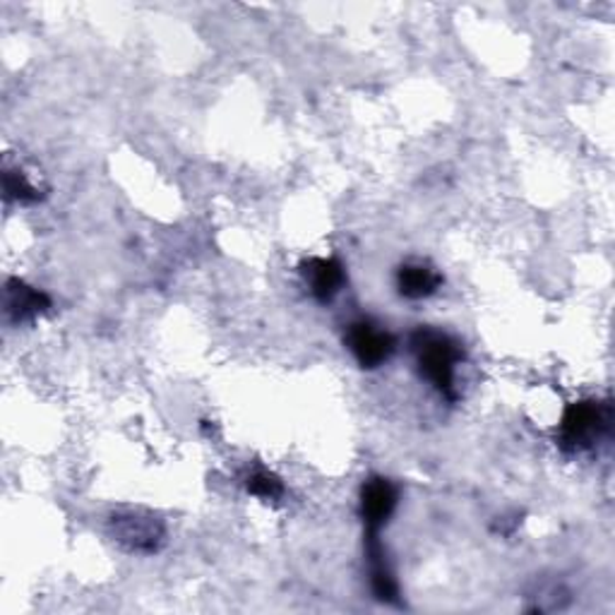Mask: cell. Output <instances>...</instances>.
I'll use <instances>...</instances> for the list:
<instances>
[{"mask_svg":"<svg viewBox=\"0 0 615 615\" xmlns=\"http://www.w3.org/2000/svg\"><path fill=\"white\" fill-rule=\"evenodd\" d=\"M411 351L418 363V371L433 385L444 399H457V365L462 363V347L457 339L430 327H418L411 334Z\"/></svg>","mask_w":615,"mask_h":615,"instance_id":"cell-1","label":"cell"},{"mask_svg":"<svg viewBox=\"0 0 615 615\" xmlns=\"http://www.w3.org/2000/svg\"><path fill=\"white\" fill-rule=\"evenodd\" d=\"M611 426V407L596 399L574 402L562 411L558 424V444L565 452H582L594 448L596 440Z\"/></svg>","mask_w":615,"mask_h":615,"instance_id":"cell-2","label":"cell"},{"mask_svg":"<svg viewBox=\"0 0 615 615\" xmlns=\"http://www.w3.org/2000/svg\"><path fill=\"white\" fill-rule=\"evenodd\" d=\"M111 534L130 553L152 556L164 546L166 529L160 517L142 513V509H128L111 517Z\"/></svg>","mask_w":615,"mask_h":615,"instance_id":"cell-3","label":"cell"},{"mask_svg":"<svg viewBox=\"0 0 615 615\" xmlns=\"http://www.w3.org/2000/svg\"><path fill=\"white\" fill-rule=\"evenodd\" d=\"M399 493L395 483L385 476H371L361 488V519L365 531H377L387 525L392 513H395Z\"/></svg>","mask_w":615,"mask_h":615,"instance_id":"cell-5","label":"cell"},{"mask_svg":"<svg viewBox=\"0 0 615 615\" xmlns=\"http://www.w3.org/2000/svg\"><path fill=\"white\" fill-rule=\"evenodd\" d=\"M3 190H6V200L20 202V205H32V202H36L39 198H42V195H39V190L32 186L28 176H24L22 172H10V168H6Z\"/></svg>","mask_w":615,"mask_h":615,"instance_id":"cell-11","label":"cell"},{"mask_svg":"<svg viewBox=\"0 0 615 615\" xmlns=\"http://www.w3.org/2000/svg\"><path fill=\"white\" fill-rule=\"evenodd\" d=\"M51 308V298L22 279H8L6 284V312L12 322H30Z\"/></svg>","mask_w":615,"mask_h":615,"instance_id":"cell-8","label":"cell"},{"mask_svg":"<svg viewBox=\"0 0 615 615\" xmlns=\"http://www.w3.org/2000/svg\"><path fill=\"white\" fill-rule=\"evenodd\" d=\"M344 342L353 353V359L359 361L361 369H369V371L381 369L385 361H389L397 347L395 337L371 320H359L349 325Z\"/></svg>","mask_w":615,"mask_h":615,"instance_id":"cell-4","label":"cell"},{"mask_svg":"<svg viewBox=\"0 0 615 615\" xmlns=\"http://www.w3.org/2000/svg\"><path fill=\"white\" fill-rule=\"evenodd\" d=\"M365 556H369L371 589H373L375 598L383 601V604H397L399 586H397L395 574H392V570L387 565L385 546L377 531H365Z\"/></svg>","mask_w":615,"mask_h":615,"instance_id":"cell-7","label":"cell"},{"mask_svg":"<svg viewBox=\"0 0 615 615\" xmlns=\"http://www.w3.org/2000/svg\"><path fill=\"white\" fill-rule=\"evenodd\" d=\"M300 274H304L312 298L320 304H330L347 279L344 265L337 257H310L300 265Z\"/></svg>","mask_w":615,"mask_h":615,"instance_id":"cell-6","label":"cell"},{"mask_svg":"<svg viewBox=\"0 0 615 615\" xmlns=\"http://www.w3.org/2000/svg\"><path fill=\"white\" fill-rule=\"evenodd\" d=\"M442 286V274L426 263H407L397 270L399 296L421 300L433 296Z\"/></svg>","mask_w":615,"mask_h":615,"instance_id":"cell-9","label":"cell"},{"mask_svg":"<svg viewBox=\"0 0 615 615\" xmlns=\"http://www.w3.org/2000/svg\"><path fill=\"white\" fill-rule=\"evenodd\" d=\"M245 491L255 495V498L263 501H279L284 495V483L277 474L265 469H255L251 474L245 476Z\"/></svg>","mask_w":615,"mask_h":615,"instance_id":"cell-10","label":"cell"}]
</instances>
